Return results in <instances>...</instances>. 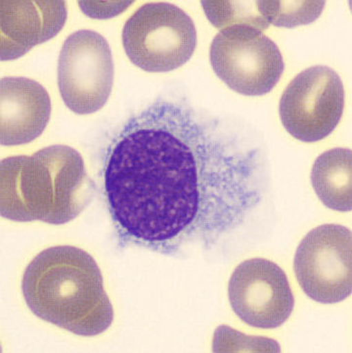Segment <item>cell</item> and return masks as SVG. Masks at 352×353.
<instances>
[{
    "instance_id": "13",
    "label": "cell",
    "mask_w": 352,
    "mask_h": 353,
    "mask_svg": "<svg viewBox=\"0 0 352 353\" xmlns=\"http://www.w3.org/2000/svg\"><path fill=\"white\" fill-rule=\"evenodd\" d=\"M258 4L260 1H202L207 17L219 30L246 25L263 32L270 24Z\"/></svg>"
},
{
    "instance_id": "5",
    "label": "cell",
    "mask_w": 352,
    "mask_h": 353,
    "mask_svg": "<svg viewBox=\"0 0 352 353\" xmlns=\"http://www.w3.org/2000/svg\"><path fill=\"white\" fill-rule=\"evenodd\" d=\"M209 60L223 83L246 96L270 92L285 69L277 44L262 30L246 25L221 30L211 42Z\"/></svg>"
},
{
    "instance_id": "4",
    "label": "cell",
    "mask_w": 352,
    "mask_h": 353,
    "mask_svg": "<svg viewBox=\"0 0 352 353\" xmlns=\"http://www.w3.org/2000/svg\"><path fill=\"white\" fill-rule=\"evenodd\" d=\"M123 43L135 66L150 72H170L192 57L197 30L192 19L179 7L149 3L125 23Z\"/></svg>"
},
{
    "instance_id": "7",
    "label": "cell",
    "mask_w": 352,
    "mask_h": 353,
    "mask_svg": "<svg viewBox=\"0 0 352 353\" xmlns=\"http://www.w3.org/2000/svg\"><path fill=\"white\" fill-rule=\"evenodd\" d=\"M344 108V84L339 74L331 68L315 66L291 81L280 100L279 113L291 137L316 142L334 132Z\"/></svg>"
},
{
    "instance_id": "14",
    "label": "cell",
    "mask_w": 352,
    "mask_h": 353,
    "mask_svg": "<svg viewBox=\"0 0 352 353\" xmlns=\"http://www.w3.org/2000/svg\"><path fill=\"white\" fill-rule=\"evenodd\" d=\"M325 1H260L258 7L269 24L295 28L313 23L323 12Z\"/></svg>"
},
{
    "instance_id": "10",
    "label": "cell",
    "mask_w": 352,
    "mask_h": 353,
    "mask_svg": "<svg viewBox=\"0 0 352 353\" xmlns=\"http://www.w3.org/2000/svg\"><path fill=\"white\" fill-rule=\"evenodd\" d=\"M67 21L65 1H0V58L15 60L53 39Z\"/></svg>"
},
{
    "instance_id": "3",
    "label": "cell",
    "mask_w": 352,
    "mask_h": 353,
    "mask_svg": "<svg viewBox=\"0 0 352 353\" xmlns=\"http://www.w3.org/2000/svg\"><path fill=\"white\" fill-rule=\"evenodd\" d=\"M93 194L83 157L66 145L0 163V214L10 221L62 225L85 210Z\"/></svg>"
},
{
    "instance_id": "9",
    "label": "cell",
    "mask_w": 352,
    "mask_h": 353,
    "mask_svg": "<svg viewBox=\"0 0 352 353\" xmlns=\"http://www.w3.org/2000/svg\"><path fill=\"white\" fill-rule=\"evenodd\" d=\"M228 296L237 316L258 329L282 326L295 306L285 272L265 259H249L238 266L229 280Z\"/></svg>"
},
{
    "instance_id": "2",
    "label": "cell",
    "mask_w": 352,
    "mask_h": 353,
    "mask_svg": "<svg viewBox=\"0 0 352 353\" xmlns=\"http://www.w3.org/2000/svg\"><path fill=\"white\" fill-rule=\"evenodd\" d=\"M22 293L34 315L74 335H100L114 321L99 266L79 248L58 245L39 252L25 268Z\"/></svg>"
},
{
    "instance_id": "11",
    "label": "cell",
    "mask_w": 352,
    "mask_h": 353,
    "mask_svg": "<svg viewBox=\"0 0 352 353\" xmlns=\"http://www.w3.org/2000/svg\"><path fill=\"white\" fill-rule=\"evenodd\" d=\"M48 91L27 78H3L0 83V142L3 146L30 143L45 130L50 119Z\"/></svg>"
},
{
    "instance_id": "8",
    "label": "cell",
    "mask_w": 352,
    "mask_h": 353,
    "mask_svg": "<svg viewBox=\"0 0 352 353\" xmlns=\"http://www.w3.org/2000/svg\"><path fill=\"white\" fill-rule=\"evenodd\" d=\"M351 231L338 224H325L302 240L293 268L298 284L310 299L331 305L351 296Z\"/></svg>"
},
{
    "instance_id": "12",
    "label": "cell",
    "mask_w": 352,
    "mask_h": 353,
    "mask_svg": "<svg viewBox=\"0 0 352 353\" xmlns=\"http://www.w3.org/2000/svg\"><path fill=\"white\" fill-rule=\"evenodd\" d=\"M352 153L335 148L319 156L311 170V183L322 203L331 210L352 209Z\"/></svg>"
},
{
    "instance_id": "1",
    "label": "cell",
    "mask_w": 352,
    "mask_h": 353,
    "mask_svg": "<svg viewBox=\"0 0 352 353\" xmlns=\"http://www.w3.org/2000/svg\"><path fill=\"white\" fill-rule=\"evenodd\" d=\"M103 186L118 244L178 256L243 225L267 176L243 135L184 100L158 98L112 140Z\"/></svg>"
},
{
    "instance_id": "6",
    "label": "cell",
    "mask_w": 352,
    "mask_h": 353,
    "mask_svg": "<svg viewBox=\"0 0 352 353\" xmlns=\"http://www.w3.org/2000/svg\"><path fill=\"white\" fill-rule=\"evenodd\" d=\"M113 55L96 32L81 30L67 37L58 62V86L65 105L78 114L103 108L114 84Z\"/></svg>"
}]
</instances>
